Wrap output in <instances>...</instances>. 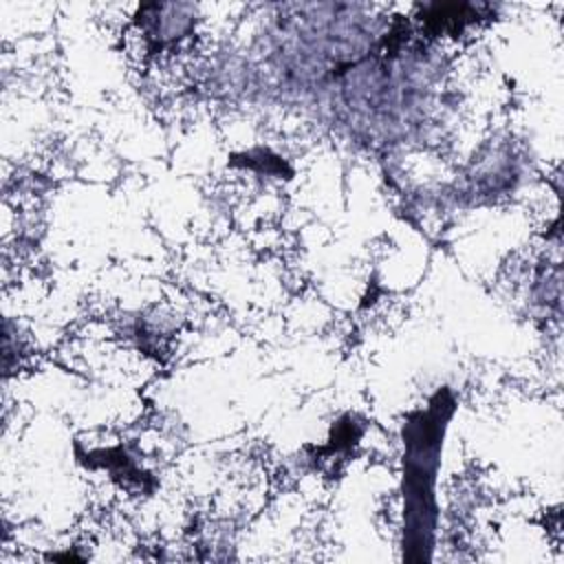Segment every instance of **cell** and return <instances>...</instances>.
Instances as JSON below:
<instances>
[{
    "label": "cell",
    "instance_id": "obj_1",
    "mask_svg": "<svg viewBox=\"0 0 564 564\" xmlns=\"http://www.w3.org/2000/svg\"><path fill=\"white\" fill-rule=\"evenodd\" d=\"M454 412L447 388L438 390L425 410L403 423V557L425 562L432 557L436 529V471L441 465L443 434Z\"/></svg>",
    "mask_w": 564,
    "mask_h": 564
}]
</instances>
